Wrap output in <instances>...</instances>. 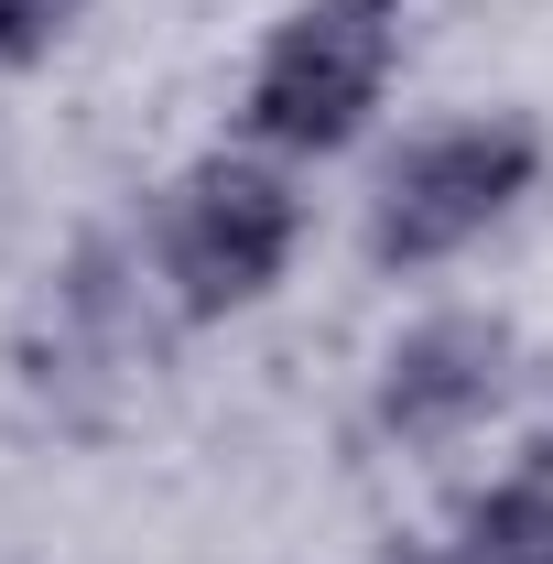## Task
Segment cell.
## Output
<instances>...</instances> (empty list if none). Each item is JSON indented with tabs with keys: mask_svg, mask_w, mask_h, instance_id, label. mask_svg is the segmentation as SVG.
I'll list each match as a JSON object with an SVG mask.
<instances>
[{
	"mask_svg": "<svg viewBox=\"0 0 553 564\" xmlns=\"http://www.w3.org/2000/svg\"><path fill=\"white\" fill-rule=\"evenodd\" d=\"M304 250V185L272 152H196L174 185H163V217H152V272L174 293L185 326H217V315H250Z\"/></svg>",
	"mask_w": 553,
	"mask_h": 564,
	"instance_id": "cell-1",
	"label": "cell"
},
{
	"mask_svg": "<svg viewBox=\"0 0 553 564\" xmlns=\"http://www.w3.org/2000/svg\"><path fill=\"white\" fill-rule=\"evenodd\" d=\"M402 11L413 0H293L239 87V141L272 163H326L369 131L402 66Z\"/></svg>",
	"mask_w": 553,
	"mask_h": 564,
	"instance_id": "cell-2",
	"label": "cell"
},
{
	"mask_svg": "<svg viewBox=\"0 0 553 564\" xmlns=\"http://www.w3.org/2000/svg\"><path fill=\"white\" fill-rule=\"evenodd\" d=\"M543 174V131L488 109V120H445V131L402 141L369 185V261L380 272H434L467 239H488L499 217L532 196Z\"/></svg>",
	"mask_w": 553,
	"mask_h": 564,
	"instance_id": "cell-3",
	"label": "cell"
},
{
	"mask_svg": "<svg viewBox=\"0 0 553 564\" xmlns=\"http://www.w3.org/2000/svg\"><path fill=\"white\" fill-rule=\"evenodd\" d=\"M499 391H510V326H499V315H423V326H402L391 358H380L369 423L423 456V445H456L467 423H488Z\"/></svg>",
	"mask_w": 553,
	"mask_h": 564,
	"instance_id": "cell-4",
	"label": "cell"
},
{
	"mask_svg": "<svg viewBox=\"0 0 553 564\" xmlns=\"http://www.w3.org/2000/svg\"><path fill=\"white\" fill-rule=\"evenodd\" d=\"M445 564H553V434L510 456V478H488L456 521Z\"/></svg>",
	"mask_w": 553,
	"mask_h": 564,
	"instance_id": "cell-5",
	"label": "cell"
},
{
	"mask_svg": "<svg viewBox=\"0 0 553 564\" xmlns=\"http://www.w3.org/2000/svg\"><path fill=\"white\" fill-rule=\"evenodd\" d=\"M76 22H87V0H0V76L44 66Z\"/></svg>",
	"mask_w": 553,
	"mask_h": 564,
	"instance_id": "cell-6",
	"label": "cell"
}]
</instances>
